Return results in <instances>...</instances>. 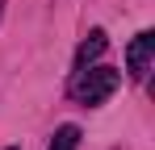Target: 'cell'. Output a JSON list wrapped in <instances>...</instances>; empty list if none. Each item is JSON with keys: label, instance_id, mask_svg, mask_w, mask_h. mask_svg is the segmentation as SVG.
<instances>
[{"label": "cell", "instance_id": "cell-1", "mask_svg": "<svg viewBox=\"0 0 155 150\" xmlns=\"http://www.w3.org/2000/svg\"><path fill=\"white\" fill-rule=\"evenodd\" d=\"M117 83H122V75L113 67H80L76 79H71V96L80 104H105L117 92Z\"/></svg>", "mask_w": 155, "mask_h": 150}, {"label": "cell", "instance_id": "cell-2", "mask_svg": "<svg viewBox=\"0 0 155 150\" xmlns=\"http://www.w3.org/2000/svg\"><path fill=\"white\" fill-rule=\"evenodd\" d=\"M126 63H130V75H134V79H147V71H151V63H155V33L151 29H143V33L130 42Z\"/></svg>", "mask_w": 155, "mask_h": 150}, {"label": "cell", "instance_id": "cell-3", "mask_svg": "<svg viewBox=\"0 0 155 150\" xmlns=\"http://www.w3.org/2000/svg\"><path fill=\"white\" fill-rule=\"evenodd\" d=\"M101 50H105V29H92V33L80 42V50H76V71L88 67L92 58H101Z\"/></svg>", "mask_w": 155, "mask_h": 150}, {"label": "cell", "instance_id": "cell-4", "mask_svg": "<svg viewBox=\"0 0 155 150\" xmlns=\"http://www.w3.org/2000/svg\"><path fill=\"white\" fill-rule=\"evenodd\" d=\"M76 146H80V129H76V125H59L51 150H76Z\"/></svg>", "mask_w": 155, "mask_h": 150}, {"label": "cell", "instance_id": "cell-5", "mask_svg": "<svg viewBox=\"0 0 155 150\" xmlns=\"http://www.w3.org/2000/svg\"><path fill=\"white\" fill-rule=\"evenodd\" d=\"M0 4H4V0H0Z\"/></svg>", "mask_w": 155, "mask_h": 150}]
</instances>
